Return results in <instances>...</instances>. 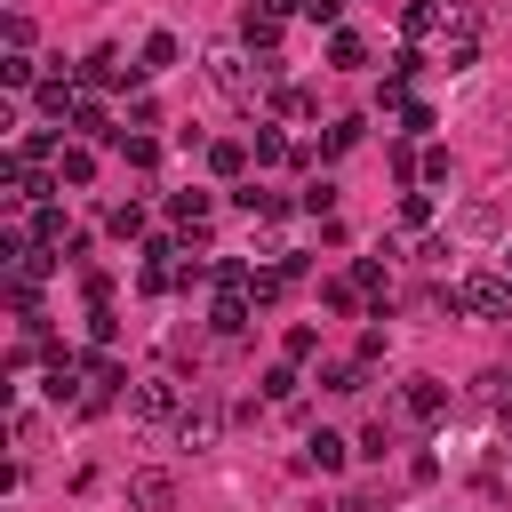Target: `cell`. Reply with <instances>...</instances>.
<instances>
[{
	"mask_svg": "<svg viewBox=\"0 0 512 512\" xmlns=\"http://www.w3.org/2000/svg\"><path fill=\"white\" fill-rule=\"evenodd\" d=\"M128 512H176V480L168 472H128Z\"/></svg>",
	"mask_w": 512,
	"mask_h": 512,
	"instance_id": "obj_10",
	"label": "cell"
},
{
	"mask_svg": "<svg viewBox=\"0 0 512 512\" xmlns=\"http://www.w3.org/2000/svg\"><path fill=\"white\" fill-rule=\"evenodd\" d=\"M272 112H288V120H304V112H312V88H288V80H280V88H272Z\"/></svg>",
	"mask_w": 512,
	"mask_h": 512,
	"instance_id": "obj_35",
	"label": "cell"
},
{
	"mask_svg": "<svg viewBox=\"0 0 512 512\" xmlns=\"http://www.w3.org/2000/svg\"><path fill=\"white\" fill-rule=\"evenodd\" d=\"M128 416H136V424H184V376H168V368L136 376V392H128Z\"/></svg>",
	"mask_w": 512,
	"mask_h": 512,
	"instance_id": "obj_3",
	"label": "cell"
},
{
	"mask_svg": "<svg viewBox=\"0 0 512 512\" xmlns=\"http://www.w3.org/2000/svg\"><path fill=\"white\" fill-rule=\"evenodd\" d=\"M216 432H224V408H216V400H192V408H184V424H176V440H184V448H216Z\"/></svg>",
	"mask_w": 512,
	"mask_h": 512,
	"instance_id": "obj_14",
	"label": "cell"
},
{
	"mask_svg": "<svg viewBox=\"0 0 512 512\" xmlns=\"http://www.w3.org/2000/svg\"><path fill=\"white\" fill-rule=\"evenodd\" d=\"M328 64H336V72H360V64H368V40H360V32H328Z\"/></svg>",
	"mask_w": 512,
	"mask_h": 512,
	"instance_id": "obj_22",
	"label": "cell"
},
{
	"mask_svg": "<svg viewBox=\"0 0 512 512\" xmlns=\"http://www.w3.org/2000/svg\"><path fill=\"white\" fill-rule=\"evenodd\" d=\"M504 440H512V400H504Z\"/></svg>",
	"mask_w": 512,
	"mask_h": 512,
	"instance_id": "obj_44",
	"label": "cell"
},
{
	"mask_svg": "<svg viewBox=\"0 0 512 512\" xmlns=\"http://www.w3.org/2000/svg\"><path fill=\"white\" fill-rule=\"evenodd\" d=\"M280 352H288V360H312V352H320V328H312V320H296V328L280 336Z\"/></svg>",
	"mask_w": 512,
	"mask_h": 512,
	"instance_id": "obj_33",
	"label": "cell"
},
{
	"mask_svg": "<svg viewBox=\"0 0 512 512\" xmlns=\"http://www.w3.org/2000/svg\"><path fill=\"white\" fill-rule=\"evenodd\" d=\"M504 384H512V376H504Z\"/></svg>",
	"mask_w": 512,
	"mask_h": 512,
	"instance_id": "obj_45",
	"label": "cell"
},
{
	"mask_svg": "<svg viewBox=\"0 0 512 512\" xmlns=\"http://www.w3.org/2000/svg\"><path fill=\"white\" fill-rule=\"evenodd\" d=\"M120 160H128V168H152V160H160V136H144V128L120 136Z\"/></svg>",
	"mask_w": 512,
	"mask_h": 512,
	"instance_id": "obj_32",
	"label": "cell"
},
{
	"mask_svg": "<svg viewBox=\"0 0 512 512\" xmlns=\"http://www.w3.org/2000/svg\"><path fill=\"white\" fill-rule=\"evenodd\" d=\"M56 184H72V192L96 184V144H64V152H56Z\"/></svg>",
	"mask_w": 512,
	"mask_h": 512,
	"instance_id": "obj_17",
	"label": "cell"
},
{
	"mask_svg": "<svg viewBox=\"0 0 512 512\" xmlns=\"http://www.w3.org/2000/svg\"><path fill=\"white\" fill-rule=\"evenodd\" d=\"M0 40H8V48H24V56H32V16H24V8H8V16H0Z\"/></svg>",
	"mask_w": 512,
	"mask_h": 512,
	"instance_id": "obj_34",
	"label": "cell"
},
{
	"mask_svg": "<svg viewBox=\"0 0 512 512\" xmlns=\"http://www.w3.org/2000/svg\"><path fill=\"white\" fill-rule=\"evenodd\" d=\"M400 408H408L416 424H440V416H448V384H432V376H408V392H400Z\"/></svg>",
	"mask_w": 512,
	"mask_h": 512,
	"instance_id": "obj_13",
	"label": "cell"
},
{
	"mask_svg": "<svg viewBox=\"0 0 512 512\" xmlns=\"http://www.w3.org/2000/svg\"><path fill=\"white\" fill-rule=\"evenodd\" d=\"M136 64H144V72H168V64H176V32H152V40H144V56H136Z\"/></svg>",
	"mask_w": 512,
	"mask_h": 512,
	"instance_id": "obj_31",
	"label": "cell"
},
{
	"mask_svg": "<svg viewBox=\"0 0 512 512\" xmlns=\"http://www.w3.org/2000/svg\"><path fill=\"white\" fill-rule=\"evenodd\" d=\"M32 240H40V248H72V224H64V208H32Z\"/></svg>",
	"mask_w": 512,
	"mask_h": 512,
	"instance_id": "obj_25",
	"label": "cell"
},
{
	"mask_svg": "<svg viewBox=\"0 0 512 512\" xmlns=\"http://www.w3.org/2000/svg\"><path fill=\"white\" fill-rule=\"evenodd\" d=\"M360 136H368V120H328V136H320V152L336 160V152H352Z\"/></svg>",
	"mask_w": 512,
	"mask_h": 512,
	"instance_id": "obj_29",
	"label": "cell"
},
{
	"mask_svg": "<svg viewBox=\"0 0 512 512\" xmlns=\"http://www.w3.org/2000/svg\"><path fill=\"white\" fill-rule=\"evenodd\" d=\"M248 152H256V168H280V160H296V144L280 136V120H256V136H248Z\"/></svg>",
	"mask_w": 512,
	"mask_h": 512,
	"instance_id": "obj_16",
	"label": "cell"
},
{
	"mask_svg": "<svg viewBox=\"0 0 512 512\" xmlns=\"http://www.w3.org/2000/svg\"><path fill=\"white\" fill-rule=\"evenodd\" d=\"M248 312H256V304H248V288H216L208 328H216V336H248Z\"/></svg>",
	"mask_w": 512,
	"mask_h": 512,
	"instance_id": "obj_12",
	"label": "cell"
},
{
	"mask_svg": "<svg viewBox=\"0 0 512 512\" xmlns=\"http://www.w3.org/2000/svg\"><path fill=\"white\" fill-rule=\"evenodd\" d=\"M168 216H176V232H184V240H200V232H208V216H216V192L184 184V192H168Z\"/></svg>",
	"mask_w": 512,
	"mask_h": 512,
	"instance_id": "obj_9",
	"label": "cell"
},
{
	"mask_svg": "<svg viewBox=\"0 0 512 512\" xmlns=\"http://www.w3.org/2000/svg\"><path fill=\"white\" fill-rule=\"evenodd\" d=\"M104 232H112V240H144V208H136V200H112V208H104Z\"/></svg>",
	"mask_w": 512,
	"mask_h": 512,
	"instance_id": "obj_26",
	"label": "cell"
},
{
	"mask_svg": "<svg viewBox=\"0 0 512 512\" xmlns=\"http://www.w3.org/2000/svg\"><path fill=\"white\" fill-rule=\"evenodd\" d=\"M184 248L176 240H144V264H136V288L144 296H168V288H184V264H176Z\"/></svg>",
	"mask_w": 512,
	"mask_h": 512,
	"instance_id": "obj_6",
	"label": "cell"
},
{
	"mask_svg": "<svg viewBox=\"0 0 512 512\" xmlns=\"http://www.w3.org/2000/svg\"><path fill=\"white\" fill-rule=\"evenodd\" d=\"M200 64H208V80H216V88H224L232 104H256V88H264V80L280 72L272 56H256V64H248V48H240V40H216V48L200 56Z\"/></svg>",
	"mask_w": 512,
	"mask_h": 512,
	"instance_id": "obj_1",
	"label": "cell"
},
{
	"mask_svg": "<svg viewBox=\"0 0 512 512\" xmlns=\"http://www.w3.org/2000/svg\"><path fill=\"white\" fill-rule=\"evenodd\" d=\"M248 160H256V152H248L240 136H216V144H208V168H216V176H240Z\"/></svg>",
	"mask_w": 512,
	"mask_h": 512,
	"instance_id": "obj_23",
	"label": "cell"
},
{
	"mask_svg": "<svg viewBox=\"0 0 512 512\" xmlns=\"http://www.w3.org/2000/svg\"><path fill=\"white\" fill-rule=\"evenodd\" d=\"M72 128H80V144H120L128 128H112V112L96 104V96H80V112H72Z\"/></svg>",
	"mask_w": 512,
	"mask_h": 512,
	"instance_id": "obj_15",
	"label": "cell"
},
{
	"mask_svg": "<svg viewBox=\"0 0 512 512\" xmlns=\"http://www.w3.org/2000/svg\"><path fill=\"white\" fill-rule=\"evenodd\" d=\"M448 312H464V320H504V312H512V280H504V272H464V280L448 288Z\"/></svg>",
	"mask_w": 512,
	"mask_h": 512,
	"instance_id": "obj_2",
	"label": "cell"
},
{
	"mask_svg": "<svg viewBox=\"0 0 512 512\" xmlns=\"http://www.w3.org/2000/svg\"><path fill=\"white\" fill-rule=\"evenodd\" d=\"M280 24H288V16H272V8L248 0V16H240V48H248V56H272V48H280Z\"/></svg>",
	"mask_w": 512,
	"mask_h": 512,
	"instance_id": "obj_11",
	"label": "cell"
},
{
	"mask_svg": "<svg viewBox=\"0 0 512 512\" xmlns=\"http://www.w3.org/2000/svg\"><path fill=\"white\" fill-rule=\"evenodd\" d=\"M424 128H432V104L408 96V104H400V136H424Z\"/></svg>",
	"mask_w": 512,
	"mask_h": 512,
	"instance_id": "obj_38",
	"label": "cell"
},
{
	"mask_svg": "<svg viewBox=\"0 0 512 512\" xmlns=\"http://www.w3.org/2000/svg\"><path fill=\"white\" fill-rule=\"evenodd\" d=\"M232 200H240V208H248L256 224H272V216H288V200H280V192H264V184H240Z\"/></svg>",
	"mask_w": 512,
	"mask_h": 512,
	"instance_id": "obj_24",
	"label": "cell"
},
{
	"mask_svg": "<svg viewBox=\"0 0 512 512\" xmlns=\"http://www.w3.org/2000/svg\"><path fill=\"white\" fill-rule=\"evenodd\" d=\"M256 8H272V16H304V0H256Z\"/></svg>",
	"mask_w": 512,
	"mask_h": 512,
	"instance_id": "obj_43",
	"label": "cell"
},
{
	"mask_svg": "<svg viewBox=\"0 0 512 512\" xmlns=\"http://www.w3.org/2000/svg\"><path fill=\"white\" fill-rule=\"evenodd\" d=\"M0 88H40V72H32V56H24V48H8V56H0Z\"/></svg>",
	"mask_w": 512,
	"mask_h": 512,
	"instance_id": "obj_28",
	"label": "cell"
},
{
	"mask_svg": "<svg viewBox=\"0 0 512 512\" xmlns=\"http://www.w3.org/2000/svg\"><path fill=\"white\" fill-rule=\"evenodd\" d=\"M344 280H352L368 304H384V296H392V280H384V264H376V256H352V272H344Z\"/></svg>",
	"mask_w": 512,
	"mask_h": 512,
	"instance_id": "obj_20",
	"label": "cell"
},
{
	"mask_svg": "<svg viewBox=\"0 0 512 512\" xmlns=\"http://www.w3.org/2000/svg\"><path fill=\"white\" fill-rule=\"evenodd\" d=\"M408 40H440V24H448V0H408Z\"/></svg>",
	"mask_w": 512,
	"mask_h": 512,
	"instance_id": "obj_18",
	"label": "cell"
},
{
	"mask_svg": "<svg viewBox=\"0 0 512 512\" xmlns=\"http://www.w3.org/2000/svg\"><path fill=\"white\" fill-rule=\"evenodd\" d=\"M56 152H64L56 128H24V136H16V160H32V168H56Z\"/></svg>",
	"mask_w": 512,
	"mask_h": 512,
	"instance_id": "obj_19",
	"label": "cell"
},
{
	"mask_svg": "<svg viewBox=\"0 0 512 512\" xmlns=\"http://www.w3.org/2000/svg\"><path fill=\"white\" fill-rule=\"evenodd\" d=\"M32 448H40V416H32V408H16V456H32Z\"/></svg>",
	"mask_w": 512,
	"mask_h": 512,
	"instance_id": "obj_41",
	"label": "cell"
},
{
	"mask_svg": "<svg viewBox=\"0 0 512 512\" xmlns=\"http://www.w3.org/2000/svg\"><path fill=\"white\" fill-rule=\"evenodd\" d=\"M304 16H312V24H336V16H344V0H304Z\"/></svg>",
	"mask_w": 512,
	"mask_h": 512,
	"instance_id": "obj_42",
	"label": "cell"
},
{
	"mask_svg": "<svg viewBox=\"0 0 512 512\" xmlns=\"http://www.w3.org/2000/svg\"><path fill=\"white\" fill-rule=\"evenodd\" d=\"M320 304H328V312H352V304H368V296H360L352 280H328V288H320Z\"/></svg>",
	"mask_w": 512,
	"mask_h": 512,
	"instance_id": "obj_37",
	"label": "cell"
},
{
	"mask_svg": "<svg viewBox=\"0 0 512 512\" xmlns=\"http://www.w3.org/2000/svg\"><path fill=\"white\" fill-rule=\"evenodd\" d=\"M88 336H96V344H112V336H120V320H112V304H88Z\"/></svg>",
	"mask_w": 512,
	"mask_h": 512,
	"instance_id": "obj_40",
	"label": "cell"
},
{
	"mask_svg": "<svg viewBox=\"0 0 512 512\" xmlns=\"http://www.w3.org/2000/svg\"><path fill=\"white\" fill-rule=\"evenodd\" d=\"M280 296H288V272L280 264H256L248 272V304H280Z\"/></svg>",
	"mask_w": 512,
	"mask_h": 512,
	"instance_id": "obj_27",
	"label": "cell"
},
{
	"mask_svg": "<svg viewBox=\"0 0 512 512\" xmlns=\"http://www.w3.org/2000/svg\"><path fill=\"white\" fill-rule=\"evenodd\" d=\"M80 96H88V88H80L72 72H48V80L32 88V104H40L48 120H64V128H72V112H80Z\"/></svg>",
	"mask_w": 512,
	"mask_h": 512,
	"instance_id": "obj_8",
	"label": "cell"
},
{
	"mask_svg": "<svg viewBox=\"0 0 512 512\" xmlns=\"http://www.w3.org/2000/svg\"><path fill=\"white\" fill-rule=\"evenodd\" d=\"M400 224H408V232H424V224H432V200H424V192H408V200H400Z\"/></svg>",
	"mask_w": 512,
	"mask_h": 512,
	"instance_id": "obj_39",
	"label": "cell"
},
{
	"mask_svg": "<svg viewBox=\"0 0 512 512\" xmlns=\"http://www.w3.org/2000/svg\"><path fill=\"white\" fill-rule=\"evenodd\" d=\"M472 56H480V8L448 0V24H440V64H448V72H464Z\"/></svg>",
	"mask_w": 512,
	"mask_h": 512,
	"instance_id": "obj_5",
	"label": "cell"
},
{
	"mask_svg": "<svg viewBox=\"0 0 512 512\" xmlns=\"http://www.w3.org/2000/svg\"><path fill=\"white\" fill-rule=\"evenodd\" d=\"M320 384H328V392H360V384H368V368H360V360H336Z\"/></svg>",
	"mask_w": 512,
	"mask_h": 512,
	"instance_id": "obj_36",
	"label": "cell"
},
{
	"mask_svg": "<svg viewBox=\"0 0 512 512\" xmlns=\"http://www.w3.org/2000/svg\"><path fill=\"white\" fill-rule=\"evenodd\" d=\"M264 400H272V408H288V400H296V360L264 368Z\"/></svg>",
	"mask_w": 512,
	"mask_h": 512,
	"instance_id": "obj_30",
	"label": "cell"
},
{
	"mask_svg": "<svg viewBox=\"0 0 512 512\" xmlns=\"http://www.w3.org/2000/svg\"><path fill=\"white\" fill-rule=\"evenodd\" d=\"M88 96L96 88H120V80H144V64H120V48H96V56H80V72H72Z\"/></svg>",
	"mask_w": 512,
	"mask_h": 512,
	"instance_id": "obj_7",
	"label": "cell"
},
{
	"mask_svg": "<svg viewBox=\"0 0 512 512\" xmlns=\"http://www.w3.org/2000/svg\"><path fill=\"white\" fill-rule=\"evenodd\" d=\"M120 384H128V368L104 360V352H88V360H80V408H72V416H104V408L120 400Z\"/></svg>",
	"mask_w": 512,
	"mask_h": 512,
	"instance_id": "obj_4",
	"label": "cell"
},
{
	"mask_svg": "<svg viewBox=\"0 0 512 512\" xmlns=\"http://www.w3.org/2000/svg\"><path fill=\"white\" fill-rule=\"evenodd\" d=\"M344 456H352V448H344L336 432H312V440H304V464H312V472H344Z\"/></svg>",
	"mask_w": 512,
	"mask_h": 512,
	"instance_id": "obj_21",
	"label": "cell"
}]
</instances>
